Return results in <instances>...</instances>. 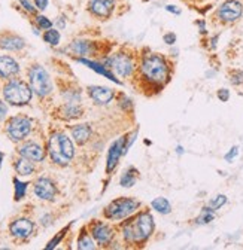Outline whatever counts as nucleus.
<instances>
[{
    "label": "nucleus",
    "instance_id": "obj_3",
    "mask_svg": "<svg viewBox=\"0 0 243 250\" xmlns=\"http://www.w3.org/2000/svg\"><path fill=\"white\" fill-rule=\"evenodd\" d=\"M48 152L54 164L67 166L75 155V147L72 140L65 133H54L49 137Z\"/></svg>",
    "mask_w": 243,
    "mask_h": 250
},
{
    "label": "nucleus",
    "instance_id": "obj_17",
    "mask_svg": "<svg viewBox=\"0 0 243 250\" xmlns=\"http://www.w3.org/2000/svg\"><path fill=\"white\" fill-rule=\"evenodd\" d=\"M69 49L73 54L79 55L81 58L88 57V55H94L97 52L96 42H93V41H85V39H76V41H73L69 45Z\"/></svg>",
    "mask_w": 243,
    "mask_h": 250
},
{
    "label": "nucleus",
    "instance_id": "obj_41",
    "mask_svg": "<svg viewBox=\"0 0 243 250\" xmlns=\"http://www.w3.org/2000/svg\"><path fill=\"white\" fill-rule=\"evenodd\" d=\"M6 113H8V106L2 100H0V121H2L6 116Z\"/></svg>",
    "mask_w": 243,
    "mask_h": 250
},
{
    "label": "nucleus",
    "instance_id": "obj_25",
    "mask_svg": "<svg viewBox=\"0 0 243 250\" xmlns=\"http://www.w3.org/2000/svg\"><path fill=\"white\" fill-rule=\"evenodd\" d=\"M215 219V210L214 208H210L209 206L207 207H204L203 210H201V213H200V216L196 219V224L197 225H207V224H210L212 221Z\"/></svg>",
    "mask_w": 243,
    "mask_h": 250
},
{
    "label": "nucleus",
    "instance_id": "obj_39",
    "mask_svg": "<svg viewBox=\"0 0 243 250\" xmlns=\"http://www.w3.org/2000/svg\"><path fill=\"white\" fill-rule=\"evenodd\" d=\"M196 25L199 27V30H200V33H201V35H207V28H206L204 20H197V21H196Z\"/></svg>",
    "mask_w": 243,
    "mask_h": 250
},
{
    "label": "nucleus",
    "instance_id": "obj_10",
    "mask_svg": "<svg viewBox=\"0 0 243 250\" xmlns=\"http://www.w3.org/2000/svg\"><path fill=\"white\" fill-rule=\"evenodd\" d=\"M115 8H116V0H88L87 5V9L91 15L103 21L112 18Z\"/></svg>",
    "mask_w": 243,
    "mask_h": 250
},
{
    "label": "nucleus",
    "instance_id": "obj_34",
    "mask_svg": "<svg viewBox=\"0 0 243 250\" xmlns=\"http://www.w3.org/2000/svg\"><path fill=\"white\" fill-rule=\"evenodd\" d=\"M20 2V5L22 6V9L24 11H27L28 14H32V15H35L36 14V6L30 2V0H18Z\"/></svg>",
    "mask_w": 243,
    "mask_h": 250
},
{
    "label": "nucleus",
    "instance_id": "obj_30",
    "mask_svg": "<svg viewBox=\"0 0 243 250\" xmlns=\"http://www.w3.org/2000/svg\"><path fill=\"white\" fill-rule=\"evenodd\" d=\"M224 204H227V197L222 195V194L217 195L215 198H212V200L209 201V207H210V208H214L215 211L220 210Z\"/></svg>",
    "mask_w": 243,
    "mask_h": 250
},
{
    "label": "nucleus",
    "instance_id": "obj_37",
    "mask_svg": "<svg viewBox=\"0 0 243 250\" xmlns=\"http://www.w3.org/2000/svg\"><path fill=\"white\" fill-rule=\"evenodd\" d=\"M217 96H218V99L221 102H228V99H230V91L225 89V88H221V89H218Z\"/></svg>",
    "mask_w": 243,
    "mask_h": 250
},
{
    "label": "nucleus",
    "instance_id": "obj_7",
    "mask_svg": "<svg viewBox=\"0 0 243 250\" xmlns=\"http://www.w3.org/2000/svg\"><path fill=\"white\" fill-rule=\"evenodd\" d=\"M28 81L33 92L39 97H46L52 91V82L49 75L42 66H32L28 69Z\"/></svg>",
    "mask_w": 243,
    "mask_h": 250
},
{
    "label": "nucleus",
    "instance_id": "obj_18",
    "mask_svg": "<svg viewBox=\"0 0 243 250\" xmlns=\"http://www.w3.org/2000/svg\"><path fill=\"white\" fill-rule=\"evenodd\" d=\"M25 46V41L14 33H2L0 35V49L5 51H21Z\"/></svg>",
    "mask_w": 243,
    "mask_h": 250
},
{
    "label": "nucleus",
    "instance_id": "obj_13",
    "mask_svg": "<svg viewBox=\"0 0 243 250\" xmlns=\"http://www.w3.org/2000/svg\"><path fill=\"white\" fill-rule=\"evenodd\" d=\"M89 231H91V235H93V238H94L100 246H108V244H110L112 240H113V237H115L113 229H112L109 225L103 224V222H94L93 225H91Z\"/></svg>",
    "mask_w": 243,
    "mask_h": 250
},
{
    "label": "nucleus",
    "instance_id": "obj_8",
    "mask_svg": "<svg viewBox=\"0 0 243 250\" xmlns=\"http://www.w3.org/2000/svg\"><path fill=\"white\" fill-rule=\"evenodd\" d=\"M105 64L110 67L119 78H129L134 72V60L130 54L127 52H116L112 54L106 61Z\"/></svg>",
    "mask_w": 243,
    "mask_h": 250
},
{
    "label": "nucleus",
    "instance_id": "obj_5",
    "mask_svg": "<svg viewBox=\"0 0 243 250\" xmlns=\"http://www.w3.org/2000/svg\"><path fill=\"white\" fill-rule=\"evenodd\" d=\"M140 207V201L134 198H118L113 200L106 208H105V217L110 221H121V219H127L133 213H136Z\"/></svg>",
    "mask_w": 243,
    "mask_h": 250
},
{
    "label": "nucleus",
    "instance_id": "obj_45",
    "mask_svg": "<svg viewBox=\"0 0 243 250\" xmlns=\"http://www.w3.org/2000/svg\"><path fill=\"white\" fill-rule=\"evenodd\" d=\"M188 2H201V0H188Z\"/></svg>",
    "mask_w": 243,
    "mask_h": 250
},
{
    "label": "nucleus",
    "instance_id": "obj_2",
    "mask_svg": "<svg viewBox=\"0 0 243 250\" xmlns=\"http://www.w3.org/2000/svg\"><path fill=\"white\" fill-rule=\"evenodd\" d=\"M154 231V217L149 211L139 213L132 222L124 225L123 237L126 243H145Z\"/></svg>",
    "mask_w": 243,
    "mask_h": 250
},
{
    "label": "nucleus",
    "instance_id": "obj_20",
    "mask_svg": "<svg viewBox=\"0 0 243 250\" xmlns=\"http://www.w3.org/2000/svg\"><path fill=\"white\" fill-rule=\"evenodd\" d=\"M78 61L81 62V64H85L88 69L94 70L96 73H99V75L108 78L109 81H112V82H115V83H121V81L115 76V73H112L110 70H108V66H103V64H100V62L93 61V60H88V58H78Z\"/></svg>",
    "mask_w": 243,
    "mask_h": 250
},
{
    "label": "nucleus",
    "instance_id": "obj_35",
    "mask_svg": "<svg viewBox=\"0 0 243 250\" xmlns=\"http://www.w3.org/2000/svg\"><path fill=\"white\" fill-rule=\"evenodd\" d=\"M176 39H177V36L173 33V31H167V33L163 35V41H164L166 45H175Z\"/></svg>",
    "mask_w": 243,
    "mask_h": 250
},
{
    "label": "nucleus",
    "instance_id": "obj_29",
    "mask_svg": "<svg viewBox=\"0 0 243 250\" xmlns=\"http://www.w3.org/2000/svg\"><path fill=\"white\" fill-rule=\"evenodd\" d=\"M14 185H15V201H20L24 198L25 195V191H27V183L24 182H20L17 177L14 179Z\"/></svg>",
    "mask_w": 243,
    "mask_h": 250
},
{
    "label": "nucleus",
    "instance_id": "obj_16",
    "mask_svg": "<svg viewBox=\"0 0 243 250\" xmlns=\"http://www.w3.org/2000/svg\"><path fill=\"white\" fill-rule=\"evenodd\" d=\"M88 96L97 104H109L115 97V92L108 86H88Z\"/></svg>",
    "mask_w": 243,
    "mask_h": 250
},
{
    "label": "nucleus",
    "instance_id": "obj_19",
    "mask_svg": "<svg viewBox=\"0 0 243 250\" xmlns=\"http://www.w3.org/2000/svg\"><path fill=\"white\" fill-rule=\"evenodd\" d=\"M20 73V64L9 57V55H0V78L9 79Z\"/></svg>",
    "mask_w": 243,
    "mask_h": 250
},
{
    "label": "nucleus",
    "instance_id": "obj_14",
    "mask_svg": "<svg viewBox=\"0 0 243 250\" xmlns=\"http://www.w3.org/2000/svg\"><path fill=\"white\" fill-rule=\"evenodd\" d=\"M18 153L24 158L33 161V163H41L45 158V150L41 145L35 143V142H27L24 145H21L18 147Z\"/></svg>",
    "mask_w": 243,
    "mask_h": 250
},
{
    "label": "nucleus",
    "instance_id": "obj_24",
    "mask_svg": "<svg viewBox=\"0 0 243 250\" xmlns=\"http://www.w3.org/2000/svg\"><path fill=\"white\" fill-rule=\"evenodd\" d=\"M151 207H153L155 211H158L160 214H169L172 211V206L170 203L167 201V198L164 197H157L153 200V203H151Z\"/></svg>",
    "mask_w": 243,
    "mask_h": 250
},
{
    "label": "nucleus",
    "instance_id": "obj_32",
    "mask_svg": "<svg viewBox=\"0 0 243 250\" xmlns=\"http://www.w3.org/2000/svg\"><path fill=\"white\" fill-rule=\"evenodd\" d=\"M67 231H69V227H66L65 229H62V231H60V234H58L57 237H54V238H52V240H51V241L48 243V246H46V250H49V249H54V247H55V246H57V244H58L60 241H62V238L65 237V234H66Z\"/></svg>",
    "mask_w": 243,
    "mask_h": 250
},
{
    "label": "nucleus",
    "instance_id": "obj_28",
    "mask_svg": "<svg viewBox=\"0 0 243 250\" xmlns=\"http://www.w3.org/2000/svg\"><path fill=\"white\" fill-rule=\"evenodd\" d=\"M94 247L96 246H94L93 240H91V237L85 231H82V234H81V237L78 240V249H81V250H89V249H94Z\"/></svg>",
    "mask_w": 243,
    "mask_h": 250
},
{
    "label": "nucleus",
    "instance_id": "obj_21",
    "mask_svg": "<svg viewBox=\"0 0 243 250\" xmlns=\"http://www.w3.org/2000/svg\"><path fill=\"white\" fill-rule=\"evenodd\" d=\"M72 137L78 145H84L91 137V127L88 124H79L72 127Z\"/></svg>",
    "mask_w": 243,
    "mask_h": 250
},
{
    "label": "nucleus",
    "instance_id": "obj_23",
    "mask_svg": "<svg viewBox=\"0 0 243 250\" xmlns=\"http://www.w3.org/2000/svg\"><path fill=\"white\" fill-rule=\"evenodd\" d=\"M137 176H139V171L134 167H130L129 170H126L123 173V176H121L119 185L123 188H132V186H134V183L137 180Z\"/></svg>",
    "mask_w": 243,
    "mask_h": 250
},
{
    "label": "nucleus",
    "instance_id": "obj_4",
    "mask_svg": "<svg viewBox=\"0 0 243 250\" xmlns=\"http://www.w3.org/2000/svg\"><path fill=\"white\" fill-rule=\"evenodd\" d=\"M33 96V89L27 82L21 79L9 81L3 88V97L12 106H25L30 103Z\"/></svg>",
    "mask_w": 243,
    "mask_h": 250
},
{
    "label": "nucleus",
    "instance_id": "obj_6",
    "mask_svg": "<svg viewBox=\"0 0 243 250\" xmlns=\"http://www.w3.org/2000/svg\"><path fill=\"white\" fill-rule=\"evenodd\" d=\"M243 15L242 0H224L214 12V20L222 25H230L237 22Z\"/></svg>",
    "mask_w": 243,
    "mask_h": 250
},
{
    "label": "nucleus",
    "instance_id": "obj_15",
    "mask_svg": "<svg viewBox=\"0 0 243 250\" xmlns=\"http://www.w3.org/2000/svg\"><path fill=\"white\" fill-rule=\"evenodd\" d=\"M33 229H35L33 222L30 221V219H25V217L17 219V221H14V222L9 225L11 234H12L15 238H20V240L28 238L30 235L33 234Z\"/></svg>",
    "mask_w": 243,
    "mask_h": 250
},
{
    "label": "nucleus",
    "instance_id": "obj_31",
    "mask_svg": "<svg viewBox=\"0 0 243 250\" xmlns=\"http://www.w3.org/2000/svg\"><path fill=\"white\" fill-rule=\"evenodd\" d=\"M36 24H38V27L42 28V30L52 28V21H51L48 17H45V15H38V17H36Z\"/></svg>",
    "mask_w": 243,
    "mask_h": 250
},
{
    "label": "nucleus",
    "instance_id": "obj_12",
    "mask_svg": "<svg viewBox=\"0 0 243 250\" xmlns=\"http://www.w3.org/2000/svg\"><path fill=\"white\" fill-rule=\"evenodd\" d=\"M35 195L41 200H45V201H52L55 194H57V188L54 185V182L48 177H39L36 182H35Z\"/></svg>",
    "mask_w": 243,
    "mask_h": 250
},
{
    "label": "nucleus",
    "instance_id": "obj_44",
    "mask_svg": "<svg viewBox=\"0 0 243 250\" xmlns=\"http://www.w3.org/2000/svg\"><path fill=\"white\" fill-rule=\"evenodd\" d=\"M2 163H3V153L0 152V168H2Z\"/></svg>",
    "mask_w": 243,
    "mask_h": 250
},
{
    "label": "nucleus",
    "instance_id": "obj_11",
    "mask_svg": "<svg viewBox=\"0 0 243 250\" xmlns=\"http://www.w3.org/2000/svg\"><path fill=\"white\" fill-rule=\"evenodd\" d=\"M127 137H129V136L126 134V136L119 137L118 140H115V142L110 145L109 152H108V161H106V173H108V174H110V173L116 168V166H118V163H119V160H121V156L126 155Z\"/></svg>",
    "mask_w": 243,
    "mask_h": 250
},
{
    "label": "nucleus",
    "instance_id": "obj_22",
    "mask_svg": "<svg viewBox=\"0 0 243 250\" xmlns=\"http://www.w3.org/2000/svg\"><path fill=\"white\" fill-rule=\"evenodd\" d=\"M15 170L20 176H30L35 171L33 161H30V160L24 158V156H21V158H18L15 163Z\"/></svg>",
    "mask_w": 243,
    "mask_h": 250
},
{
    "label": "nucleus",
    "instance_id": "obj_42",
    "mask_svg": "<svg viewBox=\"0 0 243 250\" xmlns=\"http://www.w3.org/2000/svg\"><path fill=\"white\" fill-rule=\"evenodd\" d=\"M218 39H220V35H217V36H214L210 39V42H212V49H215L217 48V42H218Z\"/></svg>",
    "mask_w": 243,
    "mask_h": 250
},
{
    "label": "nucleus",
    "instance_id": "obj_27",
    "mask_svg": "<svg viewBox=\"0 0 243 250\" xmlns=\"http://www.w3.org/2000/svg\"><path fill=\"white\" fill-rule=\"evenodd\" d=\"M42 38L48 45H52V46H57L60 43V39H62V36H60V31L55 30V28H48Z\"/></svg>",
    "mask_w": 243,
    "mask_h": 250
},
{
    "label": "nucleus",
    "instance_id": "obj_26",
    "mask_svg": "<svg viewBox=\"0 0 243 250\" xmlns=\"http://www.w3.org/2000/svg\"><path fill=\"white\" fill-rule=\"evenodd\" d=\"M63 116L66 119H73V118H79L82 115V109L76 104V103H67L63 109Z\"/></svg>",
    "mask_w": 243,
    "mask_h": 250
},
{
    "label": "nucleus",
    "instance_id": "obj_43",
    "mask_svg": "<svg viewBox=\"0 0 243 250\" xmlns=\"http://www.w3.org/2000/svg\"><path fill=\"white\" fill-rule=\"evenodd\" d=\"M176 152H177V155H182V153H184V147H182V146H177V147H176Z\"/></svg>",
    "mask_w": 243,
    "mask_h": 250
},
{
    "label": "nucleus",
    "instance_id": "obj_9",
    "mask_svg": "<svg viewBox=\"0 0 243 250\" xmlns=\"http://www.w3.org/2000/svg\"><path fill=\"white\" fill-rule=\"evenodd\" d=\"M32 131V119L27 116H14L6 124V133L12 142L24 140Z\"/></svg>",
    "mask_w": 243,
    "mask_h": 250
},
{
    "label": "nucleus",
    "instance_id": "obj_38",
    "mask_svg": "<svg viewBox=\"0 0 243 250\" xmlns=\"http://www.w3.org/2000/svg\"><path fill=\"white\" fill-rule=\"evenodd\" d=\"M35 6L39 11H45L48 8V0H35Z\"/></svg>",
    "mask_w": 243,
    "mask_h": 250
},
{
    "label": "nucleus",
    "instance_id": "obj_1",
    "mask_svg": "<svg viewBox=\"0 0 243 250\" xmlns=\"http://www.w3.org/2000/svg\"><path fill=\"white\" fill-rule=\"evenodd\" d=\"M140 75L146 83L161 86L170 78L169 62L163 55L157 52L143 54L140 60Z\"/></svg>",
    "mask_w": 243,
    "mask_h": 250
},
{
    "label": "nucleus",
    "instance_id": "obj_40",
    "mask_svg": "<svg viewBox=\"0 0 243 250\" xmlns=\"http://www.w3.org/2000/svg\"><path fill=\"white\" fill-rule=\"evenodd\" d=\"M166 11L170 12V14H175V15H180V14H182L180 8H177V6H175V5H167V6H166Z\"/></svg>",
    "mask_w": 243,
    "mask_h": 250
},
{
    "label": "nucleus",
    "instance_id": "obj_33",
    "mask_svg": "<svg viewBox=\"0 0 243 250\" xmlns=\"http://www.w3.org/2000/svg\"><path fill=\"white\" fill-rule=\"evenodd\" d=\"M230 81L233 85H243V72L242 70H233L230 75Z\"/></svg>",
    "mask_w": 243,
    "mask_h": 250
},
{
    "label": "nucleus",
    "instance_id": "obj_36",
    "mask_svg": "<svg viewBox=\"0 0 243 250\" xmlns=\"http://www.w3.org/2000/svg\"><path fill=\"white\" fill-rule=\"evenodd\" d=\"M239 155V147L237 146H233L227 153H225V156H224V158H225V161H228V163H231L234 158H236V156Z\"/></svg>",
    "mask_w": 243,
    "mask_h": 250
}]
</instances>
